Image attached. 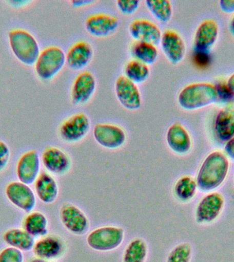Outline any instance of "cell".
Wrapping results in <instances>:
<instances>
[{
  "label": "cell",
  "instance_id": "1",
  "mask_svg": "<svg viewBox=\"0 0 234 262\" xmlns=\"http://www.w3.org/2000/svg\"><path fill=\"white\" fill-rule=\"evenodd\" d=\"M229 161L225 154L212 151L203 160L197 173L196 181L199 190L213 191L225 181L229 171Z\"/></svg>",
  "mask_w": 234,
  "mask_h": 262
},
{
  "label": "cell",
  "instance_id": "2",
  "mask_svg": "<svg viewBox=\"0 0 234 262\" xmlns=\"http://www.w3.org/2000/svg\"><path fill=\"white\" fill-rule=\"evenodd\" d=\"M219 100L217 87L199 82L186 85L178 94V101L183 110L194 111L206 107Z\"/></svg>",
  "mask_w": 234,
  "mask_h": 262
},
{
  "label": "cell",
  "instance_id": "3",
  "mask_svg": "<svg viewBox=\"0 0 234 262\" xmlns=\"http://www.w3.org/2000/svg\"><path fill=\"white\" fill-rule=\"evenodd\" d=\"M10 49L23 64L34 66L41 53L38 41L28 31L16 29L8 33Z\"/></svg>",
  "mask_w": 234,
  "mask_h": 262
},
{
  "label": "cell",
  "instance_id": "4",
  "mask_svg": "<svg viewBox=\"0 0 234 262\" xmlns=\"http://www.w3.org/2000/svg\"><path fill=\"white\" fill-rule=\"evenodd\" d=\"M124 238L125 230L122 227L106 225L90 231L86 236V243L94 251L107 252L120 247Z\"/></svg>",
  "mask_w": 234,
  "mask_h": 262
},
{
  "label": "cell",
  "instance_id": "5",
  "mask_svg": "<svg viewBox=\"0 0 234 262\" xmlns=\"http://www.w3.org/2000/svg\"><path fill=\"white\" fill-rule=\"evenodd\" d=\"M66 64V54L59 47L51 46L43 49L34 64L39 79L50 81L63 70Z\"/></svg>",
  "mask_w": 234,
  "mask_h": 262
},
{
  "label": "cell",
  "instance_id": "6",
  "mask_svg": "<svg viewBox=\"0 0 234 262\" xmlns=\"http://www.w3.org/2000/svg\"><path fill=\"white\" fill-rule=\"evenodd\" d=\"M59 215L62 224L72 234L82 235L87 233L90 221L85 213L75 205L65 203L60 209Z\"/></svg>",
  "mask_w": 234,
  "mask_h": 262
},
{
  "label": "cell",
  "instance_id": "7",
  "mask_svg": "<svg viewBox=\"0 0 234 262\" xmlns=\"http://www.w3.org/2000/svg\"><path fill=\"white\" fill-rule=\"evenodd\" d=\"M5 194L8 201L16 208L26 213L34 210L36 196L30 185L20 181L10 182L6 186Z\"/></svg>",
  "mask_w": 234,
  "mask_h": 262
},
{
  "label": "cell",
  "instance_id": "8",
  "mask_svg": "<svg viewBox=\"0 0 234 262\" xmlns=\"http://www.w3.org/2000/svg\"><path fill=\"white\" fill-rule=\"evenodd\" d=\"M90 128V120L87 115L77 113L62 123L59 135L65 142L73 143L82 140Z\"/></svg>",
  "mask_w": 234,
  "mask_h": 262
},
{
  "label": "cell",
  "instance_id": "9",
  "mask_svg": "<svg viewBox=\"0 0 234 262\" xmlns=\"http://www.w3.org/2000/svg\"><path fill=\"white\" fill-rule=\"evenodd\" d=\"M225 206V199L219 192H211L197 204L195 220L199 224H209L217 220Z\"/></svg>",
  "mask_w": 234,
  "mask_h": 262
},
{
  "label": "cell",
  "instance_id": "10",
  "mask_svg": "<svg viewBox=\"0 0 234 262\" xmlns=\"http://www.w3.org/2000/svg\"><path fill=\"white\" fill-rule=\"evenodd\" d=\"M94 140L101 146L109 149L120 148L127 140L126 133L119 126L111 124H96L93 128Z\"/></svg>",
  "mask_w": 234,
  "mask_h": 262
},
{
  "label": "cell",
  "instance_id": "11",
  "mask_svg": "<svg viewBox=\"0 0 234 262\" xmlns=\"http://www.w3.org/2000/svg\"><path fill=\"white\" fill-rule=\"evenodd\" d=\"M41 160L46 171L53 176L65 175L71 167V158L57 147H47L41 155Z\"/></svg>",
  "mask_w": 234,
  "mask_h": 262
},
{
  "label": "cell",
  "instance_id": "12",
  "mask_svg": "<svg viewBox=\"0 0 234 262\" xmlns=\"http://www.w3.org/2000/svg\"><path fill=\"white\" fill-rule=\"evenodd\" d=\"M115 94L119 103L129 111L139 110L142 105L141 92L136 84L125 76H120L115 82Z\"/></svg>",
  "mask_w": 234,
  "mask_h": 262
},
{
  "label": "cell",
  "instance_id": "13",
  "mask_svg": "<svg viewBox=\"0 0 234 262\" xmlns=\"http://www.w3.org/2000/svg\"><path fill=\"white\" fill-rule=\"evenodd\" d=\"M219 29L215 20L208 19L201 23L194 37L193 49L197 55L208 53L219 37Z\"/></svg>",
  "mask_w": 234,
  "mask_h": 262
},
{
  "label": "cell",
  "instance_id": "14",
  "mask_svg": "<svg viewBox=\"0 0 234 262\" xmlns=\"http://www.w3.org/2000/svg\"><path fill=\"white\" fill-rule=\"evenodd\" d=\"M41 167L40 155L36 150L24 153L16 165V175L18 181L28 185L34 184L41 173Z\"/></svg>",
  "mask_w": 234,
  "mask_h": 262
},
{
  "label": "cell",
  "instance_id": "15",
  "mask_svg": "<svg viewBox=\"0 0 234 262\" xmlns=\"http://www.w3.org/2000/svg\"><path fill=\"white\" fill-rule=\"evenodd\" d=\"M160 44L162 52L172 64H178L184 59L186 52V44L184 39L176 31H164L162 33Z\"/></svg>",
  "mask_w": 234,
  "mask_h": 262
},
{
  "label": "cell",
  "instance_id": "16",
  "mask_svg": "<svg viewBox=\"0 0 234 262\" xmlns=\"http://www.w3.org/2000/svg\"><path fill=\"white\" fill-rule=\"evenodd\" d=\"M119 26V18L106 14H92L85 20L88 34L96 38H104L114 34Z\"/></svg>",
  "mask_w": 234,
  "mask_h": 262
},
{
  "label": "cell",
  "instance_id": "17",
  "mask_svg": "<svg viewBox=\"0 0 234 262\" xmlns=\"http://www.w3.org/2000/svg\"><path fill=\"white\" fill-rule=\"evenodd\" d=\"M33 252L40 259L54 260L59 259L65 253V241L57 235H47L35 242Z\"/></svg>",
  "mask_w": 234,
  "mask_h": 262
},
{
  "label": "cell",
  "instance_id": "18",
  "mask_svg": "<svg viewBox=\"0 0 234 262\" xmlns=\"http://www.w3.org/2000/svg\"><path fill=\"white\" fill-rule=\"evenodd\" d=\"M166 141L170 150L178 155H186L192 149L190 133L179 122L170 125L166 131Z\"/></svg>",
  "mask_w": 234,
  "mask_h": 262
},
{
  "label": "cell",
  "instance_id": "19",
  "mask_svg": "<svg viewBox=\"0 0 234 262\" xmlns=\"http://www.w3.org/2000/svg\"><path fill=\"white\" fill-rule=\"evenodd\" d=\"M131 38L138 42L160 44L162 33L155 24L147 19L133 20L129 26Z\"/></svg>",
  "mask_w": 234,
  "mask_h": 262
},
{
  "label": "cell",
  "instance_id": "20",
  "mask_svg": "<svg viewBox=\"0 0 234 262\" xmlns=\"http://www.w3.org/2000/svg\"><path fill=\"white\" fill-rule=\"evenodd\" d=\"M95 77L90 72L80 73L74 81L71 89L72 102L75 104H86L96 90Z\"/></svg>",
  "mask_w": 234,
  "mask_h": 262
},
{
  "label": "cell",
  "instance_id": "21",
  "mask_svg": "<svg viewBox=\"0 0 234 262\" xmlns=\"http://www.w3.org/2000/svg\"><path fill=\"white\" fill-rule=\"evenodd\" d=\"M91 45L86 41H79L72 45L66 54V63L73 71H80L87 67L93 57Z\"/></svg>",
  "mask_w": 234,
  "mask_h": 262
},
{
  "label": "cell",
  "instance_id": "22",
  "mask_svg": "<svg viewBox=\"0 0 234 262\" xmlns=\"http://www.w3.org/2000/svg\"><path fill=\"white\" fill-rule=\"evenodd\" d=\"M213 131L221 142L227 143L234 137L233 104H227L219 111L216 117Z\"/></svg>",
  "mask_w": 234,
  "mask_h": 262
},
{
  "label": "cell",
  "instance_id": "23",
  "mask_svg": "<svg viewBox=\"0 0 234 262\" xmlns=\"http://www.w3.org/2000/svg\"><path fill=\"white\" fill-rule=\"evenodd\" d=\"M34 188L36 198L43 204H53L59 196V184L53 176L48 172H41L34 183Z\"/></svg>",
  "mask_w": 234,
  "mask_h": 262
},
{
  "label": "cell",
  "instance_id": "24",
  "mask_svg": "<svg viewBox=\"0 0 234 262\" xmlns=\"http://www.w3.org/2000/svg\"><path fill=\"white\" fill-rule=\"evenodd\" d=\"M4 241L8 247L22 252L30 251L34 248L35 238L24 229L12 228L4 233Z\"/></svg>",
  "mask_w": 234,
  "mask_h": 262
},
{
  "label": "cell",
  "instance_id": "25",
  "mask_svg": "<svg viewBox=\"0 0 234 262\" xmlns=\"http://www.w3.org/2000/svg\"><path fill=\"white\" fill-rule=\"evenodd\" d=\"M48 219L43 212L32 211L24 219V229L34 237H42L48 233Z\"/></svg>",
  "mask_w": 234,
  "mask_h": 262
},
{
  "label": "cell",
  "instance_id": "26",
  "mask_svg": "<svg viewBox=\"0 0 234 262\" xmlns=\"http://www.w3.org/2000/svg\"><path fill=\"white\" fill-rule=\"evenodd\" d=\"M130 53L133 59L147 66L155 63L159 55L155 45L138 41H135L131 45Z\"/></svg>",
  "mask_w": 234,
  "mask_h": 262
},
{
  "label": "cell",
  "instance_id": "27",
  "mask_svg": "<svg viewBox=\"0 0 234 262\" xmlns=\"http://www.w3.org/2000/svg\"><path fill=\"white\" fill-rule=\"evenodd\" d=\"M198 186L196 179L185 175L179 178L173 186V193L177 200L186 203L192 200L196 195Z\"/></svg>",
  "mask_w": 234,
  "mask_h": 262
},
{
  "label": "cell",
  "instance_id": "28",
  "mask_svg": "<svg viewBox=\"0 0 234 262\" xmlns=\"http://www.w3.org/2000/svg\"><path fill=\"white\" fill-rule=\"evenodd\" d=\"M148 254L147 242L141 237L131 239L123 252V262H145Z\"/></svg>",
  "mask_w": 234,
  "mask_h": 262
},
{
  "label": "cell",
  "instance_id": "29",
  "mask_svg": "<svg viewBox=\"0 0 234 262\" xmlns=\"http://www.w3.org/2000/svg\"><path fill=\"white\" fill-rule=\"evenodd\" d=\"M146 6L153 17L162 24H167L171 20L172 6L168 0H147Z\"/></svg>",
  "mask_w": 234,
  "mask_h": 262
},
{
  "label": "cell",
  "instance_id": "30",
  "mask_svg": "<svg viewBox=\"0 0 234 262\" xmlns=\"http://www.w3.org/2000/svg\"><path fill=\"white\" fill-rule=\"evenodd\" d=\"M124 74L127 79L137 85L147 81L150 76V69L149 66L133 59L125 65Z\"/></svg>",
  "mask_w": 234,
  "mask_h": 262
},
{
  "label": "cell",
  "instance_id": "31",
  "mask_svg": "<svg viewBox=\"0 0 234 262\" xmlns=\"http://www.w3.org/2000/svg\"><path fill=\"white\" fill-rule=\"evenodd\" d=\"M192 255V247L190 244H179L170 251L166 262H190Z\"/></svg>",
  "mask_w": 234,
  "mask_h": 262
},
{
  "label": "cell",
  "instance_id": "32",
  "mask_svg": "<svg viewBox=\"0 0 234 262\" xmlns=\"http://www.w3.org/2000/svg\"><path fill=\"white\" fill-rule=\"evenodd\" d=\"M0 262H24L23 252L8 247L0 252Z\"/></svg>",
  "mask_w": 234,
  "mask_h": 262
},
{
  "label": "cell",
  "instance_id": "33",
  "mask_svg": "<svg viewBox=\"0 0 234 262\" xmlns=\"http://www.w3.org/2000/svg\"><path fill=\"white\" fill-rule=\"evenodd\" d=\"M140 1L138 0H119L116 2V7L121 14L130 15L134 13L140 6Z\"/></svg>",
  "mask_w": 234,
  "mask_h": 262
},
{
  "label": "cell",
  "instance_id": "34",
  "mask_svg": "<svg viewBox=\"0 0 234 262\" xmlns=\"http://www.w3.org/2000/svg\"><path fill=\"white\" fill-rule=\"evenodd\" d=\"M10 149L8 145L4 141H0V172L4 171L9 163Z\"/></svg>",
  "mask_w": 234,
  "mask_h": 262
},
{
  "label": "cell",
  "instance_id": "35",
  "mask_svg": "<svg viewBox=\"0 0 234 262\" xmlns=\"http://www.w3.org/2000/svg\"><path fill=\"white\" fill-rule=\"evenodd\" d=\"M219 6L222 11L230 14L234 12V0H221Z\"/></svg>",
  "mask_w": 234,
  "mask_h": 262
},
{
  "label": "cell",
  "instance_id": "36",
  "mask_svg": "<svg viewBox=\"0 0 234 262\" xmlns=\"http://www.w3.org/2000/svg\"><path fill=\"white\" fill-rule=\"evenodd\" d=\"M225 152L228 158L234 161V137L225 143Z\"/></svg>",
  "mask_w": 234,
  "mask_h": 262
},
{
  "label": "cell",
  "instance_id": "37",
  "mask_svg": "<svg viewBox=\"0 0 234 262\" xmlns=\"http://www.w3.org/2000/svg\"><path fill=\"white\" fill-rule=\"evenodd\" d=\"M93 3L92 1H89V0H75V1H71L72 5L73 7H82V6H85Z\"/></svg>",
  "mask_w": 234,
  "mask_h": 262
},
{
  "label": "cell",
  "instance_id": "38",
  "mask_svg": "<svg viewBox=\"0 0 234 262\" xmlns=\"http://www.w3.org/2000/svg\"><path fill=\"white\" fill-rule=\"evenodd\" d=\"M226 84H227V88H229L230 91L234 95V73L228 79Z\"/></svg>",
  "mask_w": 234,
  "mask_h": 262
},
{
  "label": "cell",
  "instance_id": "39",
  "mask_svg": "<svg viewBox=\"0 0 234 262\" xmlns=\"http://www.w3.org/2000/svg\"><path fill=\"white\" fill-rule=\"evenodd\" d=\"M229 30L231 34L234 36V15L232 17L231 21H230Z\"/></svg>",
  "mask_w": 234,
  "mask_h": 262
},
{
  "label": "cell",
  "instance_id": "40",
  "mask_svg": "<svg viewBox=\"0 0 234 262\" xmlns=\"http://www.w3.org/2000/svg\"><path fill=\"white\" fill-rule=\"evenodd\" d=\"M30 262H51V261H49V260H45L43 259H40V258H35V259L31 260Z\"/></svg>",
  "mask_w": 234,
  "mask_h": 262
}]
</instances>
